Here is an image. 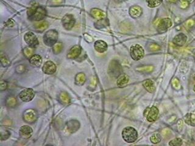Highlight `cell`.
Returning a JSON list of instances; mask_svg holds the SVG:
<instances>
[{
	"label": "cell",
	"instance_id": "ab89813d",
	"mask_svg": "<svg viewBox=\"0 0 195 146\" xmlns=\"http://www.w3.org/2000/svg\"><path fill=\"white\" fill-rule=\"evenodd\" d=\"M193 90L195 91V85L194 86V88H193Z\"/></svg>",
	"mask_w": 195,
	"mask_h": 146
},
{
	"label": "cell",
	"instance_id": "4fadbf2b",
	"mask_svg": "<svg viewBox=\"0 0 195 146\" xmlns=\"http://www.w3.org/2000/svg\"><path fill=\"white\" fill-rule=\"evenodd\" d=\"M81 53V47L79 45L72 47L68 51L67 57L70 59H75L79 57Z\"/></svg>",
	"mask_w": 195,
	"mask_h": 146
},
{
	"label": "cell",
	"instance_id": "44dd1931",
	"mask_svg": "<svg viewBox=\"0 0 195 146\" xmlns=\"http://www.w3.org/2000/svg\"><path fill=\"white\" fill-rule=\"evenodd\" d=\"M42 63V59L39 55H34L30 58V64L34 67H40Z\"/></svg>",
	"mask_w": 195,
	"mask_h": 146
},
{
	"label": "cell",
	"instance_id": "8fae6325",
	"mask_svg": "<svg viewBox=\"0 0 195 146\" xmlns=\"http://www.w3.org/2000/svg\"><path fill=\"white\" fill-rule=\"evenodd\" d=\"M24 120L28 123H32L37 119V114L32 109H29L25 111L23 115Z\"/></svg>",
	"mask_w": 195,
	"mask_h": 146
},
{
	"label": "cell",
	"instance_id": "484cf974",
	"mask_svg": "<svg viewBox=\"0 0 195 146\" xmlns=\"http://www.w3.org/2000/svg\"><path fill=\"white\" fill-rule=\"evenodd\" d=\"M60 101L64 105H68L70 103L71 99L70 96L66 92H62L60 94Z\"/></svg>",
	"mask_w": 195,
	"mask_h": 146
},
{
	"label": "cell",
	"instance_id": "9a60e30c",
	"mask_svg": "<svg viewBox=\"0 0 195 146\" xmlns=\"http://www.w3.org/2000/svg\"><path fill=\"white\" fill-rule=\"evenodd\" d=\"M187 37L184 34H179L177 35L173 39V43L179 46H184L187 42Z\"/></svg>",
	"mask_w": 195,
	"mask_h": 146
},
{
	"label": "cell",
	"instance_id": "e0dca14e",
	"mask_svg": "<svg viewBox=\"0 0 195 146\" xmlns=\"http://www.w3.org/2000/svg\"><path fill=\"white\" fill-rule=\"evenodd\" d=\"M129 14L134 18H139L142 14V9L138 6H133L130 8Z\"/></svg>",
	"mask_w": 195,
	"mask_h": 146
},
{
	"label": "cell",
	"instance_id": "836d02e7",
	"mask_svg": "<svg viewBox=\"0 0 195 146\" xmlns=\"http://www.w3.org/2000/svg\"><path fill=\"white\" fill-rule=\"evenodd\" d=\"M1 139L3 141V140H4V139H7L9 136H10V133H9L8 131H6L5 133L4 134V132L3 131H1Z\"/></svg>",
	"mask_w": 195,
	"mask_h": 146
},
{
	"label": "cell",
	"instance_id": "6da1fadb",
	"mask_svg": "<svg viewBox=\"0 0 195 146\" xmlns=\"http://www.w3.org/2000/svg\"><path fill=\"white\" fill-rule=\"evenodd\" d=\"M27 14L31 20L40 21L46 17V11L43 7L34 3L28 9Z\"/></svg>",
	"mask_w": 195,
	"mask_h": 146
},
{
	"label": "cell",
	"instance_id": "7a4b0ae2",
	"mask_svg": "<svg viewBox=\"0 0 195 146\" xmlns=\"http://www.w3.org/2000/svg\"><path fill=\"white\" fill-rule=\"evenodd\" d=\"M122 137L123 139L129 143L135 142L138 138V133L137 130L131 127H127L122 132Z\"/></svg>",
	"mask_w": 195,
	"mask_h": 146
},
{
	"label": "cell",
	"instance_id": "e575fe53",
	"mask_svg": "<svg viewBox=\"0 0 195 146\" xmlns=\"http://www.w3.org/2000/svg\"><path fill=\"white\" fill-rule=\"evenodd\" d=\"M1 63H2V65L3 66H7L9 64V60L7 58H5V56L4 57L3 55H1Z\"/></svg>",
	"mask_w": 195,
	"mask_h": 146
},
{
	"label": "cell",
	"instance_id": "2e32d148",
	"mask_svg": "<svg viewBox=\"0 0 195 146\" xmlns=\"http://www.w3.org/2000/svg\"><path fill=\"white\" fill-rule=\"evenodd\" d=\"M80 127V124L78 120H71L67 123V129L70 133L76 132Z\"/></svg>",
	"mask_w": 195,
	"mask_h": 146
},
{
	"label": "cell",
	"instance_id": "277c9868",
	"mask_svg": "<svg viewBox=\"0 0 195 146\" xmlns=\"http://www.w3.org/2000/svg\"><path fill=\"white\" fill-rule=\"evenodd\" d=\"M158 113L159 112H158V108L155 106H152L151 107L146 108L144 110L143 115L148 122L152 123V122L155 121L157 119Z\"/></svg>",
	"mask_w": 195,
	"mask_h": 146
},
{
	"label": "cell",
	"instance_id": "3957f363",
	"mask_svg": "<svg viewBox=\"0 0 195 146\" xmlns=\"http://www.w3.org/2000/svg\"><path fill=\"white\" fill-rule=\"evenodd\" d=\"M58 39V33L55 30H50L43 36V42L48 46H54Z\"/></svg>",
	"mask_w": 195,
	"mask_h": 146
},
{
	"label": "cell",
	"instance_id": "52a82bcc",
	"mask_svg": "<svg viewBox=\"0 0 195 146\" xmlns=\"http://www.w3.org/2000/svg\"><path fill=\"white\" fill-rule=\"evenodd\" d=\"M172 26V21L171 19L165 18L161 20L158 24L157 30L159 32H164L166 31L171 26Z\"/></svg>",
	"mask_w": 195,
	"mask_h": 146
},
{
	"label": "cell",
	"instance_id": "cb8c5ba5",
	"mask_svg": "<svg viewBox=\"0 0 195 146\" xmlns=\"http://www.w3.org/2000/svg\"><path fill=\"white\" fill-rule=\"evenodd\" d=\"M34 28L36 31L42 32L48 28V23L46 21H41L40 23H35Z\"/></svg>",
	"mask_w": 195,
	"mask_h": 146
},
{
	"label": "cell",
	"instance_id": "1f68e13d",
	"mask_svg": "<svg viewBox=\"0 0 195 146\" xmlns=\"http://www.w3.org/2000/svg\"><path fill=\"white\" fill-rule=\"evenodd\" d=\"M182 144V140L180 138H175L169 142V145L179 146Z\"/></svg>",
	"mask_w": 195,
	"mask_h": 146
},
{
	"label": "cell",
	"instance_id": "8d00e7d4",
	"mask_svg": "<svg viewBox=\"0 0 195 146\" xmlns=\"http://www.w3.org/2000/svg\"><path fill=\"white\" fill-rule=\"evenodd\" d=\"M7 88V83L5 81L1 82V90H6Z\"/></svg>",
	"mask_w": 195,
	"mask_h": 146
},
{
	"label": "cell",
	"instance_id": "d4e9b609",
	"mask_svg": "<svg viewBox=\"0 0 195 146\" xmlns=\"http://www.w3.org/2000/svg\"><path fill=\"white\" fill-rule=\"evenodd\" d=\"M86 81V77L84 73H79L75 77V83L78 85H82Z\"/></svg>",
	"mask_w": 195,
	"mask_h": 146
},
{
	"label": "cell",
	"instance_id": "f546056e",
	"mask_svg": "<svg viewBox=\"0 0 195 146\" xmlns=\"http://www.w3.org/2000/svg\"><path fill=\"white\" fill-rule=\"evenodd\" d=\"M161 139H162L161 136L158 133L153 134V135L150 138V140H151V142L154 144L159 143L161 141Z\"/></svg>",
	"mask_w": 195,
	"mask_h": 146
},
{
	"label": "cell",
	"instance_id": "f1b7e54d",
	"mask_svg": "<svg viewBox=\"0 0 195 146\" xmlns=\"http://www.w3.org/2000/svg\"><path fill=\"white\" fill-rule=\"evenodd\" d=\"M163 0H147L148 6L150 7H155L162 4Z\"/></svg>",
	"mask_w": 195,
	"mask_h": 146
},
{
	"label": "cell",
	"instance_id": "5b68a950",
	"mask_svg": "<svg viewBox=\"0 0 195 146\" xmlns=\"http://www.w3.org/2000/svg\"><path fill=\"white\" fill-rule=\"evenodd\" d=\"M130 54L132 58L134 60L141 59L144 55V51L143 47L139 45H133L130 47Z\"/></svg>",
	"mask_w": 195,
	"mask_h": 146
},
{
	"label": "cell",
	"instance_id": "f35d334b",
	"mask_svg": "<svg viewBox=\"0 0 195 146\" xmlns=\"http://www.w3.org/2000/svg\"><path fill=\"white\" fill-rule=\"evenodd\" d=\"M193 79H194V80L195 81V74H194V77H193Z\"/></svg>",
	"mask_w": 195,
	"mask_h": 146
},
{
	"label": "cell",
	"instance_id": "ba28073f",
	"mask_svg": "<svg viewBox=\"0 0 195 146\" xmlns=\"http://www.w3.org/2000/svg\"><path fill=\"white\" fill-rule=\"evenodd\" d=\"M24 40L31 47H35L39 45V40L37 36L31 32H27L24 35Z\"/></svg>",
	"mask_w": 195,
	"mask_h": 146
},
{
	"label": "cell",
	"instance_id": "d6a6232c",
	"mask_svg": "<svg viewBox=\"0 0 195 146\" xmlns=\"http://www.w3.org/2000/svg\"><path fill=\"white\" fill-rule=\"evenodd\" d=\"M150 50L152 51H156L159 50L161 49V47H160V46H158L157 44L152 43L150 46Z\"/></svg>",
	"mask_w": 195,
	"mask_h": 146
},
{
	"label": "cell",
	"instance_id": "83f0119b",
	"mask_svg": "<svg viewBox=\"0 0 195 146\" xmlns=\"http://www.w3.org/2000/svg\"><path fill=\"white\" fill-rule=\"evenodd\" d=\"M34 52V50L32 48V47L29 46V47H26L24 49L23 53L24 55H25L27 58H29L32 56H33V54Z\"/></svg>",
	"mask_w": 195,
	"mask_h": 146
},
{
	"label": "cell",
	"instance_id": "4dcf8cb0",
	"mask_svg": "<svg viewBox=\"0 0 195 146\" xmlns=\"http://www.w3.org/2000/svg\"><path fill=\"white\" fill-rule=\"evenodd\" d=\"M62 47H63V45L61 43H56L54 45V47H53V52H54V53L56 54H59L61 51H62Z\"/></svg>",
	"mask_w": 195,
	"mask_h": 146
},
{
	"label": "cell",
	"instance_id": "74e56055",
	"mask_svg": "<svg viewBox=\"0 0 195 146\" xmlns=\"http://www.w3.org/2000/svg\"><path fill=\"white\" fill-rule=\"evenodd\" d=\"M53 3L55 4H60L62 2V0H53Z\"/></svg>",
	"mask_w": 195,
	"mask_h": 146
},
{
	"label": "cell",
	"instance_id": "d590c367",
	"mask_svg": "<svg viewBox=\"0 0 195 146\" xmlns=\"http://www.w3.org/2000/svg\"><path fill=\"white\" fill-rule=\"evenodd\" d=\"M172 84H173V87L175 89H179V88H180V83H179V81L177 79H175L174 80H173Z\"/></svg>",
	"mask_w": 195,
	"mask_h": 146
},
{
	"label": "cell",
	"instance_id": "7402d4cb",
	"mask_svg": "<svg viewBox=\"0 0 195 146\" xmlns=\"http://www.w3.org/2000/svg\"><path fill=\"white\" fill-rule=\"evenodd\" d=\"M143 85L144 88L146 90V91H148L150 93H152L155 91V88L154 83L150 79L145 80L143 83Z\"/></svg>",
	"mask_w": 195,
	"mask_h": 146
},
{
	"label": "cell",
	"instance_id": "ac0fdd59",
	"mask_svg": "<svg viewBox=\"0 0 195 146\" xmlns=\"http://www.w3.org/2000/svg\"><path fill=\"white\" fill-rule=\"evenodd\" d=\"M95 48L96 51L100 53L105 52L107 50V45L106 42L102 40L96 41L95 43Z\"/></svg>",
	"mask_w": 195,
	"mask_h": 146
},
{
	"label": "cell",
	"instance_id": "603a6c76",
	"mask_svg": "<svg viewBox=\"0 0 195 146\" xmlns=\"http://www.w3.org/2000/svg\"><path fill=\"white\" fill-rule=\"evenodd\" d=\"M185 123L191 126H195V115L193 113H188L184 118Z\"/></svg>",
	"mask_w": 195,
	"mask_h": 146
},
{
	"label": "cell",
	"instance_id": "d6986e66",
	"mask_svg": "<svg viewBox=\"0 0 195 146\" xmlns=\"http://www.w3.org/2000/svg\"><path fill=\"white\" fill-rule=\"evenodd\" d=\"M90 14L93 18L98 20H101L105 17L104 12L98 9H93L90 12Z\"/></svg>",
	"mask_w": 195,
	"mask_h": 146
},
{
	"label": "cell",
	"instance_id": "9c48e42d",
	"mask_svg": "<svg viewBox=\"0 0 195 146\" xmlns=\"http://www.w3.org/2000/svg\"><path fill=\"white\" fill-rule=\"evenodd\" d=\"M75 19L72 15L68 14L64 17L62 19L63 26L67 30L71 29L75 25Z\"/></svg>",
	"mask_w": 195,
	"mask_h": 146
},
{
	"label": "cell",
	"instance_id": "8992f818",
	"mask_svg": "<svg viewBox=\"0 0 195 146\" xmlns=\"http://www.w3.org/2000/svg\"><path fill=\"white\" fill-rule=\"evenodd\" d=\"M122 68L117 61L113 60L108 67V74L112 77L119 76L121 74Z\"/></svg>",
	"mask_w": 195,
	"mask_h": 146
},
{
	"label": "cell",
	"instance_id": "ffe728a7",
	"mask_svg": "<svg viewBox=\"0 0 195 146\" xmlns=\"http://www.w3.org/2000/svg\"><path fill=\"white\" fill-rule=\"evenodd\" d=\"M129 78L126 74H121L117 79V85L120 88H123L128 84Z\"/></svg>",
	"mask_w": 195,
	"mask_h": 146
},
{
	"label": "cell",
	"instance_id": "5bb4252c",
	"mask_svg": "<svg viewBox=\"0 0 195 146\" xmlns=\"http://www.w3.org/2000/svg\"><path fill=\"white\" fill-rule=\"evenodd\" d=\"M32 134V129L28 126H22L20 130V136L24 139L29 138L31 137Z\"/></svg>",
	"mask_w": 195,
	"mask_h": 146
},
{
	"label": "cell",
	"instance_id": "4316f807",
	"mask_svg": "<svg viewBox=\"0 0 195 146\" xmlns=\"http://www.w3.org/2000/svg\"><path fill=\"white\" fill-rule=\"evenodd\" d=\"M17 101L15 97L13 96L9 97L6 100V104L9 107H14L16 106Z\"/></svg>",
	"mask_w": 195,
	"mask_h": 146
},
{
	"label": "cell",
	"instance_id": "30bf717a",
	"mask_svg": "<svg viewBox=\"0 0 195 146\" xmlns=\"http://www.w3.org/2000/svg\"><path fill=\"white\" fill-rule=\"evenodd\" d=\"M20 99L24 102H29L33 99L35 96L34 91L32 89H25L20 93Z\"/></svg>",
	"mask_w": 195,
	"mask_h": 146
},
{
	"label": "cell",
	"instance_id": "7c38bea8",
	"mask_svg": "<svg viewBox=\"0 0 195 146\" xmlns=\"http://www.w3.org/2000/svg\"><path fill=\"white\" fill-rule=\"evenodd\" d=\"M56 71V66L51 61H48L43 66V71L47 74H53Z\"/></svg>",
	"mask_w": 195,
	"mask_h": 146
}]
</instances>
